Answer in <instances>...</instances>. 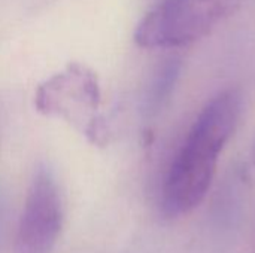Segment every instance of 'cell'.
Returning <instances> with one entry per match:
<instances>
[{"label":"cell","mask_w":255,"mask_h":253,"mask_svg":"<svg viewBox=\"0 0 255 253\" xmlns=\"http://www.w3.org/2000/svg\"><path fill=\"white\" fill-rule=\"evenodd\" d=\"M241 112L242 95L238 89L217 94L202 109L167 171L163 186L166 215H187L205 200L220 154L232 139Z\"/></svg>","instance_id":"6da1fadb"},{"label":"cell","mask_w":255,"mask_h":253,"mask_svg":"<svg viewBox=\"0 0 255 253\" xmlns=\"http://www.w3.org/2000/svg\"><path fill=\"white\" fill-rule=\"evenodd\" d=\"M102 91L97 75L87 66L72 63L42 82L34 106L45 116L61 118L79 130L93 145H105L108 128L99 113Z\"/></svg>","instance_id":"7a4b0ae2"},{"label":"cell","mask_w":255,"mask_h":253,"mask_svg":"<svg viewBox=\"0 0 255 253\" xmlns=\"http://www.w3.org/2000/svg\"><path fill=\"white\" fill-rule=\"evenodd\" d=\"M241 0H161L134 31L142 48L167 49L191 45L230 16Z\"/></svg>","instance_id":"3957f363"},{"label":"cell","mask_w":255,"mask_h":253,"mask_svg":"<svg viewBox=\"0 0 255 253\" xmlns=\"http://www.w3.org/2000/svg\"><path fill=\"white\" fill-rule=\"evenodd\" d=\"M63 227V203L52 173L39 167L19 218L13 253H52Z\"/></svg>","instance_id":"277c9868"},{"label":"cell","mask_w":255,"mask_h":253,"mask_svg":"<svg viewBox=\"0 0 255 253\" xmlns=\"http://www.w3.org/2000/svg\"><path fill=\"white\" fill-rule=\"evenodd\" d=\"M179 72H181V61L176 58L166 61L160 67L146 95V110L149 113H155L169 98L178 81Z\"/></svg>","instance_id":"5b68a950"}]
</instances>
